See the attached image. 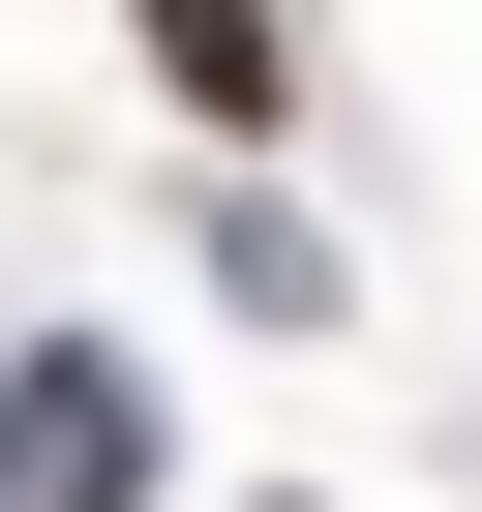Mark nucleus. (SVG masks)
I'll return each instance as SVG.
<instances>
[{
	"mask_svg": "<svg viewBox=\"0 0 482 512\" xmlns=\"http://www.w3.org/2000/svg\"><path fill=\"white\" fill-rule=\"evenodd\" d=\"M0 482H31V512H121L151 482V392L121 362H31V392H0Z\"/></svg>",
	"mask_w": 482,
	"mask_h": 512,
	"instance_id": "1",
	"label": "nucleus"
},
{
	"mask_svg": "<svg viewBox=\"0 0 482 512\" xmlns=\"http://www.w3.org/2000/svg\"><path fill=\"white\" fill-rule=\"evenodd\" d=\"M151 61H181L211 121H272V0H151Z\"/></svg>",
	"mask_w": 482,
	"mask_h": 512,
	"instance_id": "2",
	"label": "nucleus"
}]
</instances>
